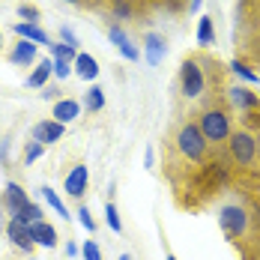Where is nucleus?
Masks as SVG:
<instances>
[{"instance_id": "28", "label": "nucleus", "mask_w": 260, "mask_h": 260, "mask_svg": "<svg viewBox=\"0 0 260 260\" xmlns=\"http://www.w3.org/2000/svg\"><path fill=\"white\" fill-rule=\"evenodd\" d=\"M78 218H81V224H84L90 234L96 231V221H93V215H90V209H87V207H81V209H78Z\"/></svg>"}, {"instance_id": "9", "label": "nucleus", "mask_w": 260, "mask_h": 260, "mask_svg": "<svg viewBox=\"0 0 260 260\" xmlns=\"http://www.w3.org/2000/svg\"><path fill=\"white\" fill-rule=\"evenodd\" d=\"M165 51H168L165 39H161L158 33H147V39H144V54H147V63L158 66V63H161V57H165Z\"/></svg>"}, {"instance_id": "3", "label": "nucleus", "mask_w": 260, "mask_h": 260, "mask_svg": "<svg viewBox=\"0 0 260 260\" xmlns=\"http://www.w3.org/2000/svg\"><path fill=\"white\" fill-rule=\"evenodd\" d=\"M228 147H231V158L236 165H251L257 158V138L251 132H231Z\"/></svg>"}, {"instance_id": "2", "label": "nucleus", "mask_w": 260, "mask_h": 260, "mask_svg": "<svg viewBox=\"0 0 260 260\" xmlns=\"http://www.w3.org/2000/svg\"><path fill=\"white\" fill-rule=\"evenodd\" d=\"M177 147H180V153L185 158H191V161H204L207 158V138L201 135V129L194 126V123H185L177 135Z\"/></svg>"}, {"instance_id": "20", "label": "nucleus", "mask_w": 260, "mask_h": 260, "mask_svg": "<svg viewBox=\"0 0 260 260\" xmlns=\"http://www.w3.org/2000/svg\"><path fill=\"white\" fill-rule=\"evenodd\" d=\"M212 36H215V33H212V18L204 15V18H201V27H198V42H201V45H209Z\"/></svg>"}, {"instance_id": "22", "label": "nucleus", "mask_w": 260, "mask_h": 260, "mask_svg": "<svg viewBox=\"0 0 260 260\" xmlns=\"http://www.w3.org/2000/svg\"><path fill=\"white\" fill-rule=\"evenodd\" d=\"M42 198H45V201H48V204L54 207V212H60L63 218H69V212H66V207H63V201L54 194V188H48V185H45V188H42Z\"/></svg>"}, {"instance_id": "16", "label": "nucleus", "mask_w": 260, "mask_h": 260, "mask_svg": "<svg viewBox=\"0 0 260 260\" xmlns=\"http://www.w3.org/2000/svg\"><path fill=\"white\" fill-rule=\"evenodd\" d=\"M75 72H78V78L93 81L99 75V63H96L90 54H78V57H75Z\"/></svg>"}, {"instance_id": "39", "label": "nucleus", "mask_w": 260, "mask_h": 260, "mask_svg": "<svg viewBox=\"0 0 260 260\" xmlns=\"http://www.w3.org/2000/svg\"><path fill=\"white\" fill-rule=\"evenodd\" d=\"M69 3H78V0H69Z\"/></svg>"}, {"instance_id": "14", "label": "nucleus", "mask_w": 260, "mask_h": 260, "mask_svg": "<svg viewBox=\"0 0 260 260\" xmlns=\"http://www.w3.org/2000/svg\"><path fill=\"white\" fill-rule=\"evenodd\" d=\"M15 33H18L21 39H27V42H36V45H51L48 33H45V30H39L36 24H27V21L21 24V21H18V24H15Z\"/></svg>"}, {"instance_id": "11", "label": "nucleus", "mask_w": 260, "mask_h": 260, "mask_svg": "<svg viewBox=\"0 0 260 260\" xmlns=\"http://www.w3.org/2000/svg\"><path fill=\"white\" fill-rule=\"evenodd\" d=\"M108 36H111V42H114V45L120 48V54H123L126 60H138V57H141V51H138V48L132 45V42H129V36H126V33H123V30H120L117 24H114L111 30H108Z\"/></svg>"}, {"instance_id": "1", "label": "nucleus", "mask_w": 260, "mask_h": 260, "mask_svg": "<svg viewBox=\"0 0 260 260\" xmlns=\"http://www.w3.org/2000/svg\"><path fill=\"white\" fill-rule=\"evenodd\" d=\"M198 129L207 138V144L228 141V135H231V117H228V111H221V108H207V111L201 114Z\"/></svg>"}, {"instance_id": "23", "label": "nucleus", "mask_w": 260, "mask_h": 260, "mask_svg": "<svg viewBox=\"0 0 260 260\" xmlns=\"http://www.w3.org/2000/svg\"><path fill=\"white\" fill-rule=\"evenodd\" d=\"M102 105H105V96H102V90H99V87L87 90V108H90V111H99Z\"/></svg>"}, {"instance_id": "27", "label": "nucleus", "mask_w": 260, "mask_h": 260, "mask_svg": "<svg viewBox=\"0 0 260 260\" xmlns=\"http://www.w3.org/2000/svg\"><path fill=\"white\" fill-rule=\"evenodd\" d=\"M81 251H84V260H102V251H99V245H96L93 239H90V242H84V248H81Z\"/></svg>"}, {"instance_id": "38", "label": "nucleus", "mask_w": 260, "mask_h": 260, "mask_svg": "<svg viewBox=\"0 0 260 260\" xmlns=\"http://www.w3.org/2000/svg\"><path fill=\"white\" fill-rule=\"evenodd\" d=\"M168 260H177V257H174V254H168Z\"/></svg>"}, {"instance_id": "19", "label": "nucleus", "mask_w": 260, "mask_h": 260, "mask_svg": "<svg viewBox=\"0 0 260 260\" xmlns=\"http://www.w3.org/2000/svg\"><path fill=\"white\" fill-rule=\"evenodd\" d=\"M15 218H21L24 224H36V221H42V209L36 207V204H27V207L21 209V212H18Z\"/></svg>"}, {"instance_id": "12", "label": "nucleus", "mask_w": 260, "mask_h": 260, "mask_svg": "<svg viewBox=\"0 0 260 260\" xmlns=\"http://www.w3.org/2000/svg\"><path fill=\"white\" fill-rule=\"evenodd\" d=\"M84 188H87V168L78 165V168L66 177V194H69V198H81Z\"/></svg>"}, {"instance_id": "34", "label": "nucleus", "mask_w": 260, "mask_h": 260, "mask_svg": "<svg viewBox=\"0 0 260 260\" xmlns=\"http://www.w3.org/2000/svg\"><path fill=\"white\" fill-rule=\"evenodd\" d=\"M198 6H201V0H191V12H194V9H198Z\"/></svg>"}, {"instance_id": "37", "label": "nucleus", "mask_w": 260, "mask_h": 260, "mask_svg": "<svg viewBox=\"0 0 260 260\" xmlns=\"http://www.w3.org/2000/svg\"><path fill=\"white\" fill-rule=\"evenodd\" d=\"M257 156H260V138H257Z\"/></svg>"}, {"instance_id": "7", "label": "nucleus", "mask_w": 260, "mask_h": 260, "mask_svg": "<svg viewBox=\"0 0 260 260\" xmlns=\"http://www.w3.org/2000/svg\"><path fill=\"white\" fill-rule=\"evenodd\" d=\"M3 204L9 207V212H12V218H15V215H18V212H21V209H24L27 204H30V201H27V191L21 188V185L9 182V185H6V194H3Z\"/></svg>"}, {"instance_id": "31", "label": "nucleus", "mask_w": 260, "mask_h": 260, "mask_svg": "<svg viewBox=\"0 0 260 260\" xmlns=\"http://www.w3.org/2000/svg\"><path fill=\"white\" fill-rule=\"evenodd\" d=\"M39 156H42V144H36V141H33V144L27 147V153H24V161L30 165V161H36Z\"/></svg>"}, {"instance_id": "35", "label": "nucleus", "mask_w": 260, "mask_h": 260, "mask_svg": "<svg viewBox=\"0 0 260 260\" xmlns=\"http://www.w3.org/2000/svg\"><path fill=\"white\" fill-rule=\"evenodd\" d=\"M120 260H132V257H129V254H123V257H120Z\"/></svg>"}, {"instance_id": "13", "label": "nucleus", "mask_w": 260, "mask_h": 260, "mask_svg": "<svg viewBox=\"0 0 260 260\" xmlns=\"http://www.w3.org/2000/svg\"><path fill=\"white\" fill-rule=\"evenodd\" d=\"M9 60H12L15 66H27V63H33V60H36V42H27V39H21V42L12 48Z\"/></svg>"}, {"instance_id": "18", "label": "nucleus", "mask_w": 260, "mask_h": 260, "mask_svg": "<svg viewBox=\"0 0 260 260\" xmlns=\"http://www.w3.org/2000/svg\"><path fill=\"white\" fill-rule=\"evenodd\" d=\"M54 75V60H42L39 66H36V72L27 78V87H45V81Z\"/></svg>"}, {"instance_id": "4", "label": "nucleus", "mask_w": 260, "mask_h": 260, "mask_svg": "<svg viewBox=\"0 0 260 260\" xmlns=\"http://www.w3.org/2000/svg\"><path fill=\"white\" fill-rule=\"evenodd\" d=\"M180 81H182V93L188 99L201 96L204 93V69H201V63L198 60H185L182 63V72H180Z\"/></svg>"}, {"instance_id": "10", "label": "nucleus", "mask_w": 260, "mask_h": 260, "mask_svg": "<svg viewBox=\"0 0 260 260\" xmlns=\"http://www.w3.org/2000/svg\"><path fill=\"white\" fill-rule=\"evenodd\" d=\"M9 236H12V242L18 245V248H24V251H30L36 242L30 239V224H24L21 218H12L9 221Z\"/></svg>"}, {"instance_id": "33", "label": "nucleus", "mask_w": 260, "mask_h": 260, "mask_svg": "<svg viewBox=\"0 0 260 260\" xmlns=\"http://www.w3.org/2000/svg\"><path fill=\"white\" fill-rule=\"evenodd\" d=\"M57 93H60V90H57V87H48V90H45V93H42V96H45V99H54V96H57Z\"/></svg>"}, {"instance_id": "32", "label": "nucleus", "mask_w": 260, "mask_h": 260, "mask_svg": "<svg viewBox=\"0 0 260 260\" xmlns=\"http://www.w3.org/2000/svg\"><path fill=\"white\" fill-rule=\"evenodd\" d=\"M60 36H63V42H66V45H72V48H78V39H75V33H72L69 27H60Z\"/></svg>"}, {"instance_id": "29", "label": "nucleus", "mask_w": 260, "mask_h": 260, "mask_svg": "<svg viewBox=\"0 0 260 260\" xmlns=\"http://www.w3.org/2000/svg\"><path fill=\"white\" fill-rule=\"evenodd\" d=\"M69 72H72L69 60H54V75L57 78H69Z\"/></svg>"}, {"instance_id": "17", "label": "nucleus", "mask_w": 260, "mask_h": 260, "mask_svg": "<svg viewBox=\"0 0 260 260\" xmlns=\"http://www.w3.org/2000/svg\"><path fill=\"white\" fill-rule=\"evenodd\" d=\"M231 102H234L236 108H242V111H248V108H257L260 99L251 93V90H245V87H236V90H231Z\"/></svg>"}, {"instance_id": "15", "label": "nucleus", "mask_w": 260, "mask_h": 260, "mask_svg": "<svg viewBox=\"0 0 260 260\" xmlns=\"http://www.w3.org/2000/svg\"><path fill=\"white\" fill-rule=\"evenodd\" d=\"M78 111H81V105L75 99H60V102L54 105V120L57 123H72L78 117Z\"/></svg>"}, {"instance_id": "21", "label": "nucleus", "mask_w": 260, "mask_h": 260, "mask_svg": "<svg viewBox=\"0 0 260 260\" xmlns=\"http://www.w3.org/2000/svg\"><path fill=\"white\" fill-rule=\"evenodd\" d=\"M48 51L54 54V60H72V57H78V54H75V48H72V45H66V42H60V45H48Z\"/></svg>"}, {"instance_id": "26", "label": "nucleus", "mask_w": 260, "mask_h": 260, "mask_svg": "<svg viewBox=\"0 0 260 260\" xmlns=\"http://www.w3.org/2000/svg\"><path fill=\"white\" fill-rule=\"evenodd\" d=\"M18 15L27 18V24H33V21L39 18V9H36V6H30V3H21V6H18Z\"/></svg>"}, {"instance_id": "24", "label": "nucleus", "mask_w": 260, "mask_h": 260, "mask_svg": "<svg viewBox=\"0 0 260 260\" xmlns=\"http://www.w3.org/2000/svg\"><path fill=\"white\" fill-rule=\"evenodd\" d=\"M105 215H108V228L120 234V228H123V224H120V215H117V207H114V204H108V207H105Z\"/></svg>"}, {"instance_id": "6", "label": "nucleus", "mask_w": 260, "mask_h": 260, "mask_svg": "<svg viewBox=\"0 0 260 260\" xmlns=\"http://www.w3.org/2000/svg\"><path fill=\"white\" fill-rule=\"evenodd\" d=\"M63 138V123H57V120H45V123H36L33 126V141L36 144H54V141H60Z\"/></svg>"}, {"instance_id": "36", "label": "nucleus", "mask_w": 260, "mask_h": 260, "mask_svg": "<svg viewBox=\"0 0 260 260\" xmlns=\"http://www.w3.org/2000/svg\"><path fill=\"white\" fill-rule=\"evenodd\" d=\"M0 48H3V33H0Z\"/></svg>"}, {"instance_id": "25", "label": "nucleus", "mask_w": 260, "mask_h": 260, "mask_svg": "<svg viewBox=\"0 0 260 260\" xmlns=\"http://www.w3.org/2000/svg\"><path fill=\"white\" fill-rule=\"evenodd\" d=\"M231 69H234V72L239 75V78H245V81H251V84H257V75H254V72H251L248 66H242L239 60H236V63H231Z\"/></svg>"}, {"instance_id": "5", "label": "nucleus", "mask_w": 260, "mask_h": 260, "mask_svg": "<svg viewBox=\"0 0 260 260\" xmlns=\"http://www.w3.org/2000/svg\"><path fill=\"white\" fill-rule=\"evenodd\" d=\"M218 224L228 236H242V231L248 228V212L242 207H224L218 212Z\"/></svg>"}, {"instance_id": "30", "label": "nucleus", "mask_w": 260, "mask_h": 260, "mask_svg": "<svg viewBox=\"0 0 260 260\" xmlns=\"http://www.w3.org/2000/svg\"><path fill=\"white\" fill-rule=\"evenodd\" d=\"M245 123H248L251 129H260V105H257V108H248V111H245Z\"/></svg>"}, {"instance_id": "8", "label": "nucleus", "mask_w": 260, "mask_h": 260, "mask_svg": "<svg viewBox=\"0 0 260 260\" xmlns=\"http://www.w3.org/2000/svg\"><path fill=\"white\" fill-rule=\"evenodd\" d=\"M30 239H33L36 245L54 248V245H57V231H54L48 221H36V224H30Z\"/></svg>"}]
</instances>
